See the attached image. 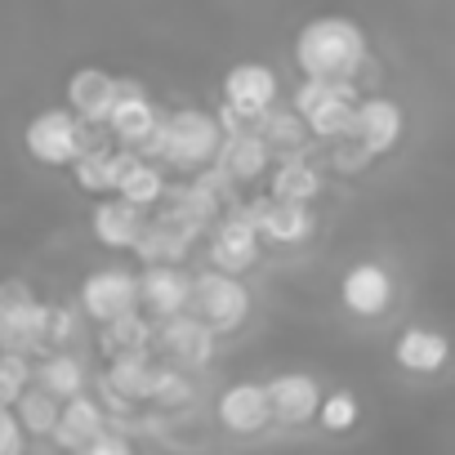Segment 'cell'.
<instances>
[{"instance_id":"cell-18","label":"cell","mask_w":455,"mask_h":455,"mask_svg":"<svg viewBox=\"0 0 455 455\" xmlns=\"http://www.w3.org/2000/svg\"><path fill=\"white\" fill-rule=\"evenodd\" d=\"M273 156L277 152L268 148V139L259 130H246V134H223V148H219L214 165L223 174H233L237 183H255L273 170Z\"/></svg>"},{"instance_id":"cell-4","label":"cell","mask_w":455,"mask_h":455,"mask_svg":"<svg viewBox=\"0 0 455 455\" xmlns=\"http://www.w3.org/2000/svg\"><path fill=\"white\" fill-rule=\"evenodd\" d=\"M192 313H196L214 335H233V331L251 317V291L237 282V273H223V268L210 264L205 273H196Z\"/></svg>"},{"instance_id":"cell-28","label":"cell","mask_w":455,"mask_h":455,"mask_svg":"<svg viewBox=\"0 0 455 455\" xmlns=\"http://www.w3.org/2000/svg\"><path fill=\"white\" fill-rule=\"evenodd\" d=\"M36 384L41 388H50L54 397H76V393H85V362L76 357V353H45L41 362H36Z\"/></svg>"},{"instance_id":"cell-2","label":"cell","mask_w":455,"mask_h":455,"mask_svg":"<svg viewBox=\"0 0 455 455\" xmlns=\"http://www.w3.org/2000/svg\"><path fill=\"white\" fill-rule=\"evenodd\" d=\"M219 148H223V125H219V116H210V112H201V108H183V112L165 116V121L156 125V134H152L139 152H143L148 161H165V165L192 174V170L214 165Z\"/></svg>"},{"instance_id":"cell-30","label":"cell","mask_w":455,"mask_h":455,"mask_svg":"<svg viewBox=\"0 0 455 455\" xmlns=\"http://www.w3.org/2000/svg\"><path fill=\"white\" fill-rule=\"evenodd\" d=\"M116 192H121L125 201H134V205L152 210V205H161V201H165L170 183H165L161 165H156V161H148V156L139 152V161L125 170V179H121V188H116Z\"/></svg>"},{"instance_id":"cell-3","label":"cell","mask_w":455,"mask_h":455,"mask_svg":"<svg viewBox=\"0 0 455 455\" xmlns=\"http://www.w3.org/2000/svg\"><path fill=\"white\" fill-rule=\"evenodd\" d=\"M357 81H326V76H304V85L295 90V108L308 121L313 139H348L357 125Z\"/></svg>"},{"instance_id":"cell-13","label":"cell","mask_w":455,"mask_h":455,"mask_svg":"<svg viewBox=\"0 0 455 455\" xmlns=\"http://www.w3.org/2000/svg\"><path fill=\"white\" fill-rule=\"evenodd\" d=\"M90 228H94V237L108 251H134L139 237H143V228H148V214H143V205H134L121 192H112V196H99V205L90 214Z\"/></svg>"},{"instance_id":"cell-9","label":"cell","mask_w":455,"mask_h":455,"mask_svg":"<svg viewBox=\"0 0 455 455\" xmlns=\"http://www.w3.org/2000/svg\"><path fill=\"white\" fill-rule=\"evenodd\" d=\"M192 291H196V277L183 273V264H148L139 273V304L152 313V317H179L192 308Z\"/></svg>"},{"instance_id":"cell-14","label":"cell","mask_w":455,"mask_h":455,"mask_svg":"<svg viewBox=\"0 0 455 455\" xmlns=\"http://www.w3.org/2000/svg\"><path fill=\"white\" fill-rule=\"evenodd\" d=\"M116 99H121V81L103 68H76L72 81H68V108L85 125H108Z\"/></svg>"},{"instance_id":"cell-11","label":"cell","mask_w":455,"mask_h":455,"mask_svg":"<svg viewBox=\"0 0 455 455\" xmlns=\"http://www.w3.org/2000/svg\"><path fill=\"white\" fill-rule=\"evenodd\" d=\"M50 348V304L36 295L0 308V353H45Z\"/></svg>"},{"instance_id":"cell-34","label":"cell","mask_w":455,"mask_h":455,"mask_svg":"<svg viewBox=\"0 0 455 455\" xmlns=\"http://www.w3.org/2000/svg\"><path fill=\"white\" fill-rule=\"evenodd\" d=\"M317 419H322V428H331V433L353 428V424H357V397H353V393H331V397H322Z\"/></svg>"},{"instance_id":"cell-10","label":"cell","mask_w":455,"mask_h":455,"mask_svg":"<svg viewBox=\"0 0 455 455\" xmlns=\"http://www.w3.org/2000/svg\"><path fill=\"white\" fill-rule=\"evenodd\" d=\"M246 219L264 233V242H277V246H295L313 233V210L308 201H282V196H259L251 205H242Z\"/></svg>"},{"instance_id":"cell-29","label":"cell","mask_w":455,"mask_h":455,"mask_svg":"<svg viewBox=\"0 0 455 455\" xmlns=\"http://www.w3.org/2000/svg\"><path fill=\"white\" fill-rule=\"evenodd\" d=\"M14 415H19V424L28 428V437H50L54 424H59V415H63V397H54L50 388L32 384V388L14 402Z\"/></svg>"},{"instance_id":"cell-1","label":"cell","mask_w":455,"mask_h":455,"mask_svg":"<svg viewBox=\"0 0 455 455\" xmlns=\"http://www.w3.org/2000/svg\"><path fill=\"white\" fill-rule=\"evenodd\" d=\"M371 45L366 32L344 19V14H322L308 19L295 36V63L304 76H326V81H357V72L366 68Z\"/></svg>"},{"instance_id":"cell-22","label":"cell","mask_w":455,"mask_h":455,"mask_svg":"<svg viewBox=\"0 0 455 455\" xmlns=\"http://www.w3.org/2000/svg\"><path fill=\"white\" fill-rule=\"evenodd\" d=\"M344 308L357 313V317H379L388 304H393V277L379 268V264H353L344 273Z\"/></svg>"},{"instance_id":"cell-31","label":"cell","mask_w":455,"mask_h":455,"mask_svg":"<svg viewBox=\"0 0 455 455\" xmlns=\"http://www.w3.org/2000/svg\"><path fill=\"white\" fill-rule=\"evenodd\" d=\"M152 339H156V331H152V326H148V317H139V313H125V317H116V322L99 326V348H103L108 357L143 353Z\"/></svg>"},{"instance_id":"cell-32","label":"cell","mask_w":455,"mask_h":455,"mask_svg":"<svg viewBox=\"0 0 455 455\" xmlns=\"http://www.w3.org/2000/svg\"><path fill=\"white\" fill-rule=\"evenodd\" d=\"M36 384V366L28 353H0V406H14Z\"/></svg>"},{"instance_id":"cell-24","label":"cell","mask_w":455,"mask_h":455,"mask_svg":"<svg viewBox=\"0 0 455 455\" xmlns=\"http://www.w3.org/2000/svg\"><path fill=\"white\" fill-rule=\"evenodd\" d=\"M393 357H397V366H402V371H411V375H433V371H442V366H446L451 344H446V335H437V331L411 326V331H402V335H397Z\"/></svg>"},{"instance_id":"cell-33","label":"cell","mask_w":455,"mask_h":455,"mask_svg":"<svg viewBox=\"0 0 455 455\" xmlns=\"http://www.w3.org/2000/svg\"><path fill=\"white\" fill-rule=\"evenodd\" d=\"M152 402H156V406H188V402H192V384H188V375L174 371V366H156Z\"/></svg>"},{"instance_id":"cell-35","label":"cell","mask_w":455,"mask_h":455,"mask_svg":"<svg viewBox=\"0 0 455 455\" xmlns=\"http://www.w3.org/2000/svg\"><path fill=\"white\" fill-rule=\"evenodd\" d=\"M76 335V308H50V344H68Z\"/></svg>"},{"instance_id":"cell-5","label":"cell","mask_w":455,"mask_h":455,"mask_svg":"<svg viewBox=\"0 0 455 455\" xmlns=\"http://www.w3.org/2000/svg\"><path fill=\"white\" fill-rule=\"evenodd\" d=\"M85 121L72 112V108H50V112H36L23 130V148L32 161L41 165H72L81 152H85Z\"/></svg>"},{"instance_id":"cell-21","label":"cell","mask_w":455,"mask_h":455,"mask_svg":"<svg viewBox=\"0 0 455 455\" xmlns=\"http://www.w3.org/2000/svg\"><path fill=\"white\" fill-rule=\"evenodd\" d=\"M268 397H273L277 424H308V419H317V411H322V388H317V379L304 375V371H291V375L268 379Z\"/></svg>"},{"instance_id":"cell-25","label":"cell","mask_w":455,"mask_h":455,"mask_svg":"<svg viewBox=\"0 0 455 455\" xmlns=\"http://www.w3.org/2000/svg\"><path fill=\"white\" fill-rule=\"evenodd\" d=\"M268 192L282 196V201H313L322 192V170L308 161V152L277 156V165L268 174Z\"/></svg>"},{"instance_id":"cell-15","label":"cell","mask_w":455,"mask_h":455,"mask_svg":"<svg viewBox=\"0 0 455 455\" xmlns=\"http://www.w3.org/2000/svg\"><path fill=\"white\" fill-rule=\"evenodd\" d=\"M273 397H268V384H233L223 397H219V424L228 433H264L273 424Z\"/></svg>"},{"instance_id":"cell-16","label":"cell","mask_w":455,"mask_h":455,"mask_svg":"<svg viewBox=\"0 0 455 455\" xmlns=\"http://www.w3.org/2000/svg\"><path fill=\"white\" fill-rule=\"evenodd\" d=\"M156 125H161V116H156L152 99L143 94V85L121 81V99H116L112 116H108V134H112L121 148H143V143L156 134Z\"/></svg>"},{"instance_id":"cell-23","label":"cell","mask_w":455,"mask_h":455,"mask_svg":"<svg viewBox=\"0 0 455 455\" xmlns=\"http://www.w3.org/2000/svg\"><path fill=\"white\" fill-rule=\"evenodd\" d=\"M156 339L165 344V353H174V357L188 362V366H201V362H210V353H214V331H210L201 317H188V313L165 317L161 331H156Z\"/></svg>"},{"instance_id":"cell-19","label":"cell","mask_w":455,"mask_h":455,"mask_svg":"<svg viewBox=\"0 0 455 455\" xmlns=\"http://www.w3.org/2000/svg\"><path fill=\"white\" fill-rule=\"evenodd\" d=\"M99 433H108V415H103V406H99L90 393H76V397H68V402H63V415H59V424H54L50 442H54L59 451L76 455V451H81V446H90Z\"/></svg>"},{"instance_id":"cell-36","label":"cell","mask_w":455,"mask_h":455,"mask_svg":"<svg viewBox=\"0 0 455 455\" xmlns=\"http://www.w3.org/2000/svg\"><path fill=\"white\" fill-rule=\"evenodd\" d=\"M76 455H134V451H130V442H125L121 433H99V437H94L90 446H81Z\"/></svg>"},{"instance_id":"cell-20","label":"cell","mask_w":455,"mask_h":455,"mask_svg":"<svg viewBox=\"0 0 455 455\" xmlns=\"http://www.w3.org/2000/svg\"><path fill=\"white\" fill-rule=\"evenodd\" d=\"M152 388H156V366L148 362V348H143V353H121V357H108V379H103V393H108L116 406H130V402H152Z\"/></svg>"},{"instance_id":"cell-27","label":"cell","mask_w":455,"mask_h":455,"mask_svg":"<svg viewBox=\"0 0 455 455\" xmlns=\"http://www.w3.org/2000/svg\"><path fill=\"white\" fill-rule=\"evenodd\" d=\"M116 152H121V148H112V143H99V148L81 152V156L72 161V179H76V188H81V192H94V196H112L116 183H121Z\"/></svg>"},{"instance_id":"cell-6","label":"cell","mask_w":455,"mask_h":455,"mask_svg":"<svg viewBox=\"0 0 455 455\" xmlns=\"http://www.w3.org/2000/svg\"><path fill=\"white\" fill-rule=\"evenodd\" d=\"M139 273L130 268H99L81 282V313L99 326L125 317V313H139Z\"/></svg>"},{"instance_id":"cell-8","label":"cell","mask_w":455,"mask_h":455,"mask_svg":"<svg viewBox=\"0 0 455 455\" xmlns=\"http://www.w3.org/2000/svg\"><path fill=\"white\" fill-rule=\"evenodd\" d=\"M196 237H201V228L170 205V210H161L156 219H148L134 255H139L143 264H183Z\"/></svg>"},{"instance_id":"cell-17","label":"cell","mask_w":455,"mask_h":455,"mask_svg":"<svg viewBox=\"0 0 455 455\" xmlns=\"http://www.w3.org/2000/svg\"><path fill=\"white\" fill-rule=\"evenodd\" d=\"M402 130H406V116H402V108H397L393 99L371 94V99H362V103H357V125H353V139H357L371 156H388V152L397 148Z\"/></svg>"},{"instance_id":"cell-26","label":"cell","mask_w":455,"mask_h":455,"mask_svg":"<svg viewBox=\"0 0 455 455\" xmlns=\"http://www.w3.org/2000/svg\"><path fill=\"white\" fill-rule=\"evenodd\" d=\"M259 134L268 139V148H273L277 156L308 152V143H313V130H308V121L299 116V108H268V112L259 116Z\"/></svg>"},{"instance_id":"cell-7","label":"cell","mask_w":455,"mask_h":455,"mask_svg":"<svg viewBox=\"0 0 455 455\" xmlns=\"http://www.w3.org/2000/svg\"><path fill=\"white\" fill-rule=\"evenodd\" d=\"M259 255H264V233L246 219L242 205H233V214H228V219L214 228V237H210V264L242 277L246 268L259 264Z\"/></svg>"},{"instance_id":"cell-12","label":"cell","mask_w":455,"mask_h":455,"mask_svg":"<svg viewBox=\"0 0 455 455\" xmlns=\"http://www.w3.org/2000/svg\"><path fill=\"white\" fill-rule=\"evenodd\" d=\"M223 103H233L242 116L259 125L268 108H277V72L264 63H237L223 76Z\"/></svg>"}]
</instances>
